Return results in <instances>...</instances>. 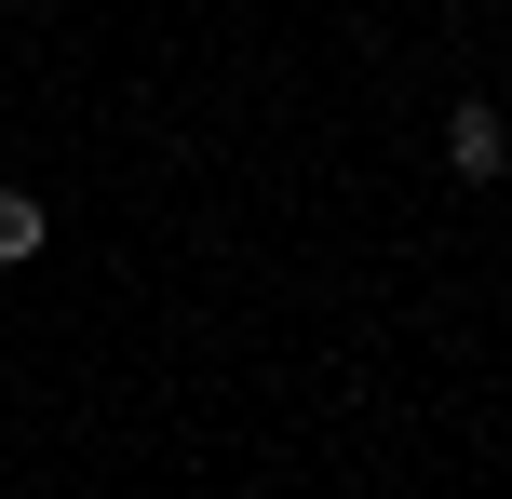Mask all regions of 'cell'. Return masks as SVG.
<instances>
[{"mask_svg":"<svg viewBox=\"0 0 512 499\" xmlns=\"http://www.w3.org/2000/svg\"><path fill=\"white\" fill-rule=\"evenodd\" d=\"M445 176H459V189H499V176H512V122H499L486 95L445 108Z\"/></svg>","mask_w":512,"mask_h":499,"instance_id":"1","label":"cell"},{"mask_svg":"<svg viewBox=\"0 0 512 499\" xmlns=\"http://www.w3.org/2000/svg\"><path fill=\"white\" fill-rule=\"evenodd\" d=\"M41 243H54V203H41V189H0V270L41 257Z\"/></svg>","mask_w":512,"mask_h":499,"instance_id":"2","label":"cell"}]
</instances>
